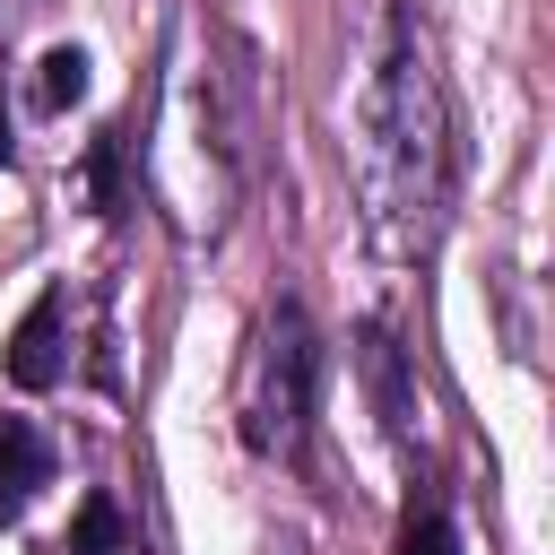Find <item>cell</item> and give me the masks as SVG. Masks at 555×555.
Segmentation results:
<instances>
[{
  "instance_id": "5b68a950",
  "label": "cell",
  "mask_w": 555,
  "mask_h": 555,
  "mask_svg": "<svg viewBox=\"0 0 555 555\" xmlns=\"http://www.w3.org/2000/svg\"><path fill=\"white\" fill-rule=\"evenodd\" d=\"M69 555H130V538H121V512H113V494H95V503H78V529H69Z\"/></svg>"
},
{
  "instance_id": "7a4b0ae2",
  "label": "cell",
  "mask_w": 555,
  "mask_h": 555,
  "mask_svg": "<svg viewBox=\"0 0 555 555\" xmlns=\"http://www.w3.org/2000/svg\"><path fill=\"white\" fill-rule=\"evenodd\" d=\"M61 373H69V356H61V286H43L26 304V321L9 330V382L17 390H52Z\"/></svg>"
},
{
  "instance_id": "3957f363",
  "label": "cell",
  "mask_w": 555,
  "mask_h": 555,
  "mask_svg": "<svg viewBox=\"0 0 555 555\" xmlns=\"http://www.w3.org/2000/svg\"><path fill=\"white\" fill-rule=\"evenodd\" d=\"M43 477H52V442L26 416H0V512H17Z\"/></svg>"
},
{
  "instance_id": "52a82bcc",
  "label": "cell",
  "mask_w": 555,
  "mask_h": 555,
  "mask_svg": "<svg viewBox=\"0 0 555 555\" xmlns=\"http://www.w3.org/2000/svg\"><path fill=\"white\" fill-rule=\"evenodd\" d=\"M399 555H460V538H451V520H442V512H408Z\"/></svg>"
},
{
  "instance_id": "8992f818",
  "label": "cell",
  "mask_w": 555,
  "mask_h": 555,
  "mask_svg": "<svg viewBox=\"0 0 555 555\" xmlns=\"http://www.w3.org/2000/svg\"><path fill=\"white\" fill-rule=\"evenodd\" d=\"M364 364H373V382H382V416H390V425H408V416H416V399L399 390V356H390V338H382V330L364 338Z\"/></svg>"
},
{
  "instance_id": "277c9868",
  "label": "cell",
  "mask_w": 555,
  "mask_h": 555,
  "mask_svg": "<svg viewBox=\"0 0 555 555\" xmlns=\"http://www.w3.org/2000/svg\"><path fill=\"white\" fill-rule=\"evenodd\" d=\"M78 95H87V52H78V43H52V52L35 61V104L61 113V104H78Z\"/></svg>"
},
{
  "instance_id": "ba28073f",
  "label": "cell",
  "mask_w": 555,
  "mask_h": 555,
  "mask_svg": "<svg viewBox=\"0 0 555 555\" xmlns=\"http://www.w3.org/2000/svg\"><path fill=\"white\" fill-rule=\"evenodd\" d=\"M0 165H9V113H0Z\"/></svg>"
},
{
  "instance_id": "6da1fadb",
  "label": "cell",
  "mask_w": 555,
  "mask_h": 555,
  "mask_svg": "<svg viewBox=\"0 0 555 555\" xmlns=\"http://www.w3.org/2000/svg\"><path fill=\"white\" fill-rule=\"evenodd\" d=\"M312 373H321L312 321L286 304V312L260 330V356H251V399H243V434H251L260 451H295V442H304V416H312Z\"/></svg>"
}]
</instances>
